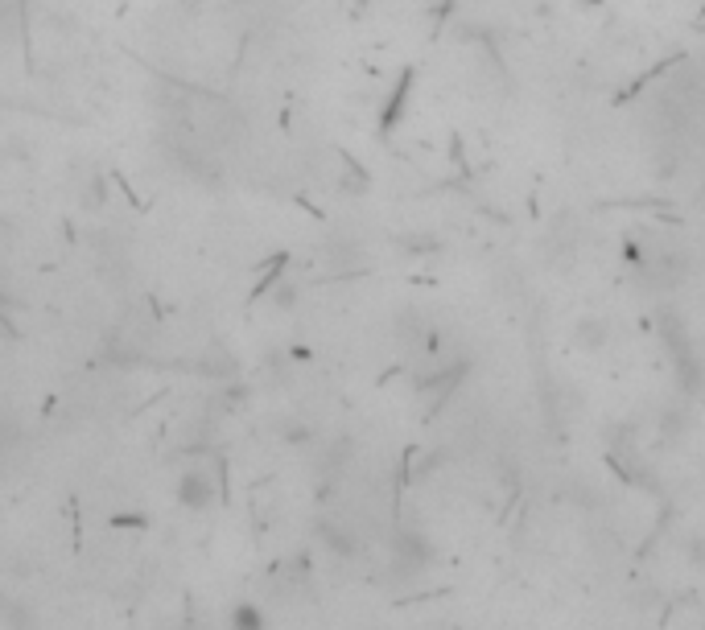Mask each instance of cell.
Segmentation results:
<instances>
[{
    "label": "cell",
    "mask_w": 705,
    "mask_h": 630,
    "mask_svg": "<svg viewBox=\"0 0 705 630\" xmlns=\"http://www.w3.org/2000/svg\"><path fill=\"white\" fill-rule=\"evenodd\" d=\"M178 499H182V507H190V511H207V507L215 503V486L207 482V474L190 470V474H182V482H178Z\"/></svg>",
    "instance_id": "6da1fadb"
},
{
    "label": "cell",
    "mask_w": 705,
    "mask_h": 630,
    "mask_svg": "<svg viewBox=\"0 0 705 630\" xmlns=\"http://www.w3.org/2000/svg\"><path fill=\"white\" fill-rule=\"evenodd\" d=\"M231 630H264V614L252 602H240L231 610Z\"/></svg>",
    "instance_id": "7a4b0ae2"
}]
</instances>
